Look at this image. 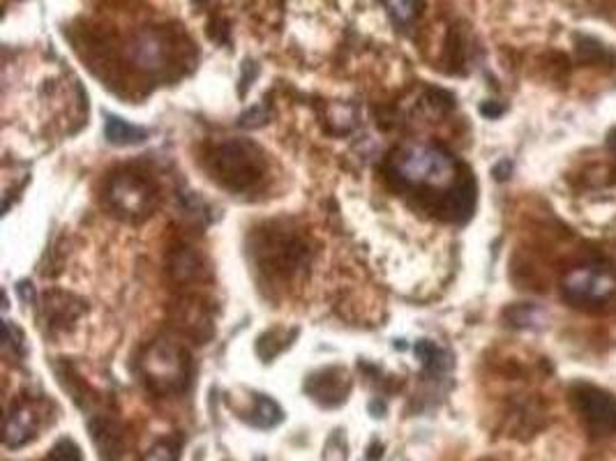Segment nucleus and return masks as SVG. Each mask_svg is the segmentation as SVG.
<instances>
[{
  "instance_id": "obj_1",
  "label": "nucleus",
  "mask_w": 616,
  "mask_h": 461,
  "mask_svg": "<svg viewBox=\"0 0 616 461\" xmlns=\"http://www.w3.org/2000/svg\"><path fill=\"white\" fill-rule=\"evenodd\" d=\"M391 164L397 178L414 187L455 189L466 178V175L460 178V164L451 152L430 143H414L397 150Z\"/></svg>"
},
{
  "instance_id": "obj_2",
  "label": "nucleus",
  "mask_w": 616,
  "mask_h": 461,
  "mask_svg": "<svg viewBox=\"0 0 616 461\" xmlns=\"http://www.w3.org/2000/svg\"><path fill=\"white\" fill-rule=\"evenodd\" d=\"M208 171L222 187L241 194L259 187L266 173V162L254 143L231 139L210 150Z\"/></svg>"
},
{
  "instance_id": "obj_3",
  "label": "nucleus",
  "mask_w": 616,
  "mask_h": 461,
  "mask_svg": "<svg viewBox=\"0 0 616 461\" xmlns=\"http://www.w3.org/2000/svg\"><path fill=\"white\" fill-rule=\"evenodd\" d=\"M141 374L158 392H178L189 377L187 350L174 342H155L141 358Z\"/></svg>"
},
{
  "instance_id": "obj_4",
  "label": "nucleus",
  "mask_w": 616,
  "mask_h": 461,
  "mask_svg": "<svg viewBox=\"0 0 616 461\" xmlns=\"http://www.w3.org/2000/svg\"><path fill=\"white\" fill-rule=\"evenodd\" d=\"M561 296L580 310H601L616 296V277L603 266L572 268L561 279Z\"/></svg>"
},
{
  "instance_id": "obj_5",
  "label": "nucleus",
  "mask_w": 616,
  "mask_h": 461,
  "mask_svg": "<svg viewBox=\"0 0 616 461\" xmlns=\"http://www.w3.org/2000/svg\"><path fill=\"white\" fill-rule=\"evenodd\" d=\"M259 266L278 277H293L307 268L310 250L299 235L270 231L259 235Z\"/></svg>"
},
{
  "instance_id": "obj_6",
  "label": "nucleus",
  "mask_w": 616,
  "mask_h": 461,
  "mask_svg": "<svg viewBox=\"0 0 616 461\" xmlns=\"http://www.w3.org/2000/svg\"><path fill=\"white\" fill-rule=\"evenodd\" d=\"M572 408L578 411L586 429L598 436H616V397L607 390L580 381L570 388Z\"/></svg>"
},
{
  "instance_id": "obj_7",
  "label": "nucleus",
  "mask_w": 616,
  "mask_h": 461,
  "mask_svg": "<svg viewBox=\"0 0 616 461\" xmlns=\"http://www.w3.org/2000/svg\"><path fill=\"white\" fill-rule=\"evenodd\" d=\"M155 199L158 196L153 183L132 171L116 173L109 181V189H106L109 208L125 219H143L146 215H151Z\"/></svg>"
},
{
  "instance_id": "obj_8",
  "label": "nucleus",
  "mask_w": 616,
  "mask_h": 461,
  "mask_svg": "<svg viewBox=\"0 0 616 461\" xmlns=\"http://www.w3.org/2000/svg\"><path fill=\"white\" fill-rule=\"evenodd\" d=\"M130 60L148 74H162L172 60V44L160 31H141L130 44Z\"/></svg>"
},
{
  "instance_id": "obj_9",
  "label": "nucleus",
  "mask_w": 616,
  "mask_h": 461,
  "mask_svg": "<svg viewBox=\"0 0 616 461\" xmlns=\"http://www.w3.org/2000/svg\"><path fill=\"white\" fill-rule=\"evenodd\" d=\"M81 312L83 304L68 293H49L45 296V302H42V321H45V325L54 333L70 327Z\"/></svg>"
},
{
  "instance_id": "obj_10",
  "label": "nucleus",
  "mask_w": 616,
  "mask_h": 461,
  "mask_svg": "<svg viewBox=\"0 0 616 461\" xmlns=\"http://www.w3.org/2000/svg\"><path fill=\"white\" fill-rule=\"evenodd\" d=\"M349 388H351V383L342 369L318 371V374L312 377L307 383V390L314 394V400L326 406L342 404L347 400Z\"/></svg>"
},
{
  "instance_id": "obj_11",
  "label": "nucleus",
  "mask_w": 616,
  "mask_h": 461,
  "mask_svg": "<svg viewBox=\"0 0 616 461\" xmlns=\"http://www.w3.org/2000/svg\"><path fill=\"white\" fill-rule=\"evenodd\" d=\"M37 434V413L31 406H16L10 411L5 423V446L21 448L33 441Z\"/></svg>"
},
{
  "instance_id": "obj_12",
  "label": "nucleus",
  "mask_w": 616,
  "mask_h": 461,
  "mask_svg": "<svg viewBox=\"0 0 616 461\" xmlns=\"http://www.w3.org/2000/svg\"><path fill=\"white\" fill-rule=\"evenodd\" d=\"M168 273H172V277L181 284L201 279L204 275L201 256L193 247H176L172 256H168Z\"/></svg>"
},
{
  "instance_id": "obj_13",
  "label": "nucleus",
  "mask_w": 616,
  "mask_h": 461,
  "mask_svg": "<svg viewBox=\"0 0 616 461\" xmlns=\"http://www.w3.org/2000/svg\"><path fill=\"white\" fill-rule=\"evenodd\" d=\"M91 438L95 441L102 457H112V461L120 454V429L112 418H95L91 425Z\"/></svg>"
},
{
  "instance_id": "obj_14",
  "label": "nucleus",
  "mask_w": 616,
  "mask_h": 461,
  "mask_svg": "<svg viewBox=\"0 0 616 461\" xmlns=\"http://www.w3.org/2000/svg\"><path fill=\"white\" fill-rule=\"evenodd\" d=\"M104 131H106V139H109V141L116 143V146L141 143V141L148 137V131H146L143 127L125 123V120L118 118V116H109V118H106Z\"/></svg>"
},
{
  "instance_id": "obj_15",
  "label": "nucleus",
  "mask_w": 616,
  "mask_h": 461,
  "mask_svg": "<svg viewBox=\"0 0 616 461\" xmlns=\"http://www.w3.org/2000/svg\"><path fill=\"white\" fill-rule=\"evenodd\" d=\"M576 51H578V58L586 65H612L616 60V54L612 49H607L603 42H598L596 37H589V35L576 37Z\"/></svg>"
},
{
  "instance_id": "obj_16",
  "label": "nucleus",
  "mask_w": 616,
  "mask_h": 461,
  "mask_svg": "<svg viewBox=\"0 0 616 461\" xmlns=\"http://www.w3.org/2000/svg\"><path fill=\"white\" fill-rule=\"evenodd\" d=\"M416 350H418V356L422 358V365H425V371H428V374L441 377L443 371L449 369V360H445V354L432 342H420L416 346Z\"/></svg>"
},
{
  "instance_id": "obj_17",
  "label": "nucleus",
  "mask_w": 616,
  "mask_h": 461,
  "mask_svg": "<svg viewBox=\"0 0 616 461\" xmlns=\"http://www.w3.org/2000/svg\"><path fill=\"white\" fill-rule=\"evenodd\" d=\"M252 415H254V425L268 429V427H272V425H278V423H280V418H282V411H280V406L275 404L270 397H259V400H257V404H254Z\"/></svg>"
},
{
  "instance_id": "obj_18",
  "label": "nucleus",
  "mask_w": 616,
  "mask_h": 461,
  "mask_svg": "<svg viewBox=\"0 0 616 461\" xmlns=\"http://www.w3.org/2000/svg\"><path fill=\"white\" fill-rule=\"evenodd\" d=\"M384 3L397 24L407 26L420 14V0H384Z\"/></svg>"
},
{
  "instance_id": "obj_19",
  "label": "nucleus",
  "mask_w": 616,
  "mask_h": 461,
  "mask_svg": "<svg viewBox=\"0 0 616 461\" xmlns=\"http://www.w3.org/2000/svg\"><path fill=\"white\" fill-rule=\"evenodd\" d=\"M505 321L513 327H536L543 321V312L536 310V307L522 304V307H513V310H508Z\"/></svg>"
},
{
  "instance_id": "obj_20",
  "label": "nucleus",
  "mask_w": 616,
  "mask_h": 461,
  "mask_svg": "<svg viewBox=\"0 0 616 461\" xmlns=\"http://www.w3.org/2000/svg\"><path fill=\"white\" fill-rule=\"evenodd\" d=\"M47 461H81V454H79V448L68 441V438H62L60 443L54 446V450L49 452Z\"/></svg>"
},
{
  "instance_id": "obj_21",
  "label": "nucleus",
  "mask_w": 616,
  "mask_h": 461,
  "mask_svg": "<svg viewBox=\"0 0 616 461\" xmlns=\"http://www.w3.org/2000/svg\"><path fill=\"white\" fill-rule=\"evenodd\" d=\"M143 461H178V446L172 441H162L151 448Z\"/></svg>"
},
{
  "instance_id": "obj_22",
  "label": "nucleus",
  "mask_w": 616,
  "mask_h": 461,
  "mask_svg": "<svg viewBox=\"0 0 616 461\" xmlns=\"http://www.w3.org/2000/svg\"><path fill=\"white\" fill-rule=\"evenodd\" d=\"M609 150H612V155L616 158V129L609 135Z\"/></svg>"
}]
</instances>
